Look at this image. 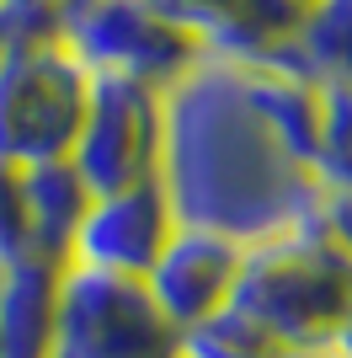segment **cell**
Wrapping results in <instances>:
<instances>
[{
  "label": "cell",
  "instance_id": "obj_20",
  "mask_svg": "<svg viewBox=\"0 0 352 358\" xmlns=\"http://www.w3.org/2000/svg\"><path fill=\"white\" fill-rule=\"evenodd\" d=\"M305 6H309V0H305Z\"/></svg>",
  "mask_w": 352,
  "mask_h": 358
},
{
  "label": "cell",
  "instance_id": "obj_16",
  "mask_svg": "<svg viewBox=\"0 0 352 358\" xmlns=\"http://www.w3.org/2000/svg\"><path fill=\"white\" fill-rule=\"evenodd\" d=\"M315 224H321L325 241L352 262V187H321V198H315Z\"/></svg>",
  "mask_w": 352,
  "mask_h": 358
},
{
  "label": "cell",
  "instance_id": "obj_19",
  "mask_svg": "<svg viewBox=\"0 0 352 358\" xmlns=\"http://www.w3.org/2000/svg\"><path fill=\"white\" fill-rule=\"evenodd\" d=\"M321 358H342V353H337V348H331V353H321Z\"/></svg>",
  "mask_w": 352,
  "mask_h": 358
},
{
  "label": "cell",
  "instance_id": "obj_1",
  "mask_svg": "<svg viewBox=\"0 0 352 358\" xmlns=\"http://www.w3.org/2000/svg\"><path fill=\"white\" fill-rule=\"evenodd\" d=\"M161 187L176 224L214 230L240 246L283 236L315 220L321 182L278 139V129L251 102L246 75L224 59H198L166 86L161 129Z\"/></svg>",
  "mask_w": 352,
  "mask_h": 358
},
{
  "label": "cell",
  "instance_id": "obj_17",
  "mask_svg": "<svg viewBox=\"0 0 352 358\" xmlns=\"http://www.w3.org/2000/svg\"><path fill=\"white\" fill-rule=\"evenodd\" d=\"M331 348H337L342 358H352V305H347V321H342V331H337V343H331Z\"/></svg>",
  "mask_w": 352,
  "mask_h": 358
},
{
  "label": "cell",
  "instance_id": "obj_18",
  "mask_svg": "<svg viewBox=\"0 0 352 358\" xmlns=\"http://www.w3.org/2000/svg\"><path fill=\"white\" fill-rule=\"evenodd\" d=\"M11 6H32V11H54V16H59V6H64V0H11Z\"/></svg>",
  "mask_w": 352,
  "mask_h": 358
},
{
  "label": "cell",
  "instance_id": "obj_2",
  "mask_svg": "<svg viewBox=\"0 0 352 358\" xmlns=\"http://www.w3.org/2000/svg\"><path fill=\"white\" fill-rule=\"evenodd\" d=\"M230 305L262 321L293 353H331L352 305V262L315 220L246 246Z\"/></svg>",
  "mask_w": 352,
  "mask_h": 358
},
{
  "label": "cell",
  "instance_id": "obj_15",
  "mask_svg": "<svg viewBox=\"0 0 352 358\" xmlns=\"http://www.w3.org/2000/svg\"><path fill=\"white\" fill-rule=\"evenodd\" d=\"M149 6H155L171 27H182L187 38H198V48H203V38L235 11V0H149Z\"/></svg>",
  "mask_w": 352,
  "mask_h": 358
},
{
  "label": "cell",
  "instance_id": "obj_10",
  "mask_svg": "<svg viewBox=\"0 0 352 358\" xmlns=\"http://www.w3.org/2000/svg\"><path fill=\"white\" fill-rule=\"evenodd\" d=\"M22 193H27V224H32V257L48 262H70L75 230L91 209V187L80 182L70 161H48L22 171Z\"/></svg>",
  "mask_w": 352,
  "mask_h": 358
},
{
  "label": "cell",
  "instance_id": "obj_12",
  "mask_svg": "<svg viewBox=\"0 0 352 358\" xmlns=\"http://www.w3.org/2000/svg\"><path fill=\"white\" fill-rule=\"evenodd\" d=\"M176 358H321V353H293L262 321H251L240 305H224L208 321H198L192 331H182Z\"/></svg>",
  "mask_w": 352,
  "mask_h": 358
},
{
  "label": "cell",
  "instance_id": "obj_11",
  "mask_svg": "<svg viewBox=\"0 0 352 358\" xmlns=\"http://www.w3.org/2000/svg\"><path fill=\"white\" fill-rule=\"evenodd\" d=\"M293 59L321 91H352V0H309Z\"/></svg>",
  "mask_w": 352,
  "mask_h": 358
},
{
  "label": "cell",
  "instance_id": "obj_3",
  "mask_svg": "<svg viewBox=\"0 0 352 358\" xmlns=\"http://www.w3.org/2000/svg\"><path fill=\"white\" fill-rule=\"evenodd\" d=\"M86 96L91 75L59 38L0 48V161L22 171L70 161Z\"/></svg>",
  "mask_w": 352,
  "mask_h": 358
},
{
  "label": "cell",
  "instance_id": "obj_4",
  "mask_svg": "<svg viewBox=\"0 0 352 358\" xmlns=\"http://www.w3.org/2000/svg\"><path fill=\"white\" fill-rule=\"evenodd\" d=\"M176 343L145 278L64 262L48 358H176Z\"/></svg>",
  "mask_w": 352,
  "mask_h": 358
},
{
  "label": "cell",
  "instance_id": "obj_9",
  "mask_svg": "<svg viewBox=\"0 0 352 358\" xmlns=\"http://www.w3.org/2000/svg\"><path fill=\"white\" fill-rule=\"evenodd\" d=\"M64 262L16 257L0 268V358H48Z\"/></svg>",
  "mask_w": 352,
  "mask_h": 358
},
{
  "label": "cell",
  "instance_id": "obj_8",
  "mask_svg": "<svg viewBox=\"0 0 352 358\" xmlns=\"http://www.w3.org/2000/svg\"><path fill=\"white\" fill-rule=\"evenodd\" d=\"M240 257H246L240 241L176 224V236L166 241V252L155 257V268L145 273L149 299H155V310L171 321L176 337L230 305L235 278H240Z\"/></svg>",
  "mask_w": 352,
  "mask_h": 358
},
{
  "label": "cell",
  "instance_id": "obj_5",
  "mask_svg": "<svg viewBox=\"0 0 352 358\" xmlns=\"http://www.w3.org/2000/svg\"><path fill=\"white\" fill-rule=\"evenodd\" d=\"M59 43L70 48L86 75H117L139 86H176L203 59L198 38L171 27L149 0H64Z\"/></svg>",
  "mask_w": 352,
  "mask_h": 358
},
{
  "label": "cell",
  "instance_id": "obj_7",
  "mask_svg": "<svg viewBox=\"0 0 352 358\" xmlns=\"http://www.w3.org/2000/svg\"><path fill=\"white\" fill-rule=\"evenodd\" d=\"M171 236H176V209H171V198H166L161 177H149V182H133V187L91 198L86 220L75 230L70 262L145 278Z\"/></svg>",
  "mask_w": 352,
  "mask_h": 358
},
{
  "label": "cell",
  "instance_id": "obj_13",
  "mask_svg": "<svg viewBox=\"0 0 352 358\" xmlns=\"http://www.w3.org/2000/svg\"><path fill=\"white\" fill-rule=\"evenodd\" d=\"M315 182L321 187H352V91H325L321 96Z\"/></svg>",
  "mask_w": 352,
  "mask_h": 358
},
{
  "label": "cell",
  "instance_id": "obj_14",
  "mask_svg": "<svg viewBox=\"0 0 352 358\" xmlns=\"http://www.w3.org/2000/svg\"><path fill=\"white\" fill-rule=\"evenodd\" d=\"M32 257V224H27V193H22V166L0 161V268Z\"/></svg>",
  "mask_w": 352,
  "mask_h": 358
},
{
  "label": "cell",
  "instance_id": "obj_6",
  "mask_svg": "<svg viewBox=\"0 0 352 358\" xmlns=\"http://www.w3.org/2000/svg\"><path fill=\"white\" fill-rule=\"evenodd\" d=\"M161 129H166V91L117 80V75H91L86 118L75 134L70 166L91 187V198L149 182L161 171Z\"/></svg>",
  "mask_w": 352,
  "mask_h": 358
}]
</instances>
